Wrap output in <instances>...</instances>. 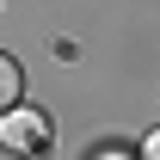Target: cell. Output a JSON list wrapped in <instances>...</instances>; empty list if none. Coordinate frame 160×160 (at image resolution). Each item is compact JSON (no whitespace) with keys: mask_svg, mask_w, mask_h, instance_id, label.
<instances>
[{"mask_svg":"<svg viewBox=\"0 0 160 160\" xmlns=\"http://www.w3.org/2000/svg\"><path fill=\"white\" fill-rule=\"evenodd\" d=\"M49 142H56V123L43 117L37 105H12L6 117H0V148L6 154H49Z\"/></svg>","mask_w":160,"mask_h":160,"instance_id":"cell-1","label":"cell"},{"mask_svg":"<svg viewBox=\"0 0 160 160\" xmlns=\"http://www.w3.org/2000/svg\"><path fill=\"white\" fill-rule=\"evenodd\" d=\"M19 92H25V74H19V62L12 56H0V117L19 105Z\"/></svg>","mask_w":160,"mask_h":160,"instance_id":"cell-2","label":"cell"},{"mask_svg":"<svg viewBox=\"0 0 160 160\" xmlns=\"http://www.w3.org/2000/svg\"><path fill=\"white\" fill-rule=\"evenodd\" d=\"M142 160H160V129H148V142H142Z\"/></svg>","mask_w":160,"mask_h":160,"instance_id":"cell-3","label":"cell"},{"mask_svg":"<svg viewBox=\"0 0 160 160\" xmlns=\"http://www.w3.org/2000/svg\"><path fill=\"white\" fill-rule=\"evenodd\" d=\"M99 160H129V154H99Z\"/></svg>","mask_w":160,"mask_h":160,"instance_id":"cell-4","label":"cell"}]
</instances>
